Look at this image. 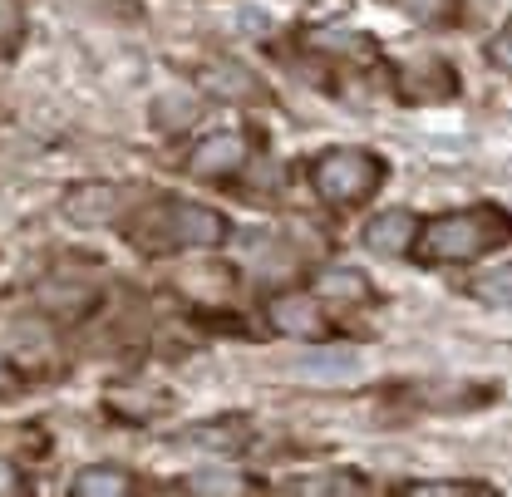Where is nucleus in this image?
<instances>
[{
    "label": "nucleus",
    "instance_id": "nucleus-1",
    "mask_svg": "<svg viewBox=\"0 0 512 497\" xmlns=\"http://www.w3.org/2000/svg\"><path fill=\"white\" fill-rule=\"evenodd\" d=\"M498 247H512V212L498 202H473L463 212H444V217L419 222L409 256L424 271H444V266H468V261H478Z\"/></svg>",
    "mask_w": 512,
    "mask_h": 497
},
{
    "label": "nucleus",
    "instance_id": "nucleus-2",
    "mask_svg": "<svg viewBox=\"0 0 512 497\" xmlns=\"http://www.w3.org/2000/svg\"><path fill=\"white\" fill-rule=\"evenodd\" d=\"M124 237L143 256H168V251L222 247L232 237V222H227V212L188 202V197H153V202H138L124 217Z\"/></svg>",
    "mask_w": 512,
    "mask_h": 497
},
{
    "label": "nucleus",
    "instance_id": "nucleus-3",
    "mask_svg": "<svg viewBox=\"0 0 512 497\" xmlns=\"http://www.w3.org/2000/svg\"><path fill=\"white\" fill-rule=\"evenodd\" d=\"M384 178H389V163L370 148H320L306 163V183L330 212L365 207L380 192Z\"/></svg>",
    "mask_w": 512,
    "mask_h": 497
},
{
    "label": "nucleus",
    "instance_id": "nucleus-4",
    "mask_svg": "<svg viewBox=\"0 0 512 497\" xmlns=\"http://www.w3.org/2000/svg\"><path fill=\"white\" fill-rule=\"evenodd\" d=\"M389 89H394L399 104L424 109V104H448V99H458L463 79H458V69L448 60H439V55H419V60H404V64L389 69Z\"/></svg>",
    "mask_w": 512,
    "mask_h": 497
},
{
    "label": "nucleus",
    "instance_id": "nucleus-5",
    "mask_svg": "<svg viewBox=\"0 0 512 497\" xmlns=\"http://www.w3.org/2000/svg\"><path fill=\"white\" fill-rule=\"evenodd\" d=\"M247 158H252V133L247 128H222V133H212L192 148L183 168L202 183H232L247 168Z\"/></svg>",
    "mask_w": 512,
    "mask_h": 497
},
{
    "label": "nucleus",
    "instance_id": "nucleus-6",
    "mask_svg": "<svg viewBox=\"0 0 512 497\" xmlns=\"http://www.w3.org/2000/svg\"><path fill=\"white\" fill-rule=\"evenodd\" d=\"M266 325H271L276 335H286V340H311V345L335 335V320L325 311V301H320V296H301V291L276 296V301L266 306Z\"/></svg>",
    "mask_w": 512,
    "mask_h": 497
},
{
    "label": "nucleus",
    "instance_id": "nucleus-7",
    "mask_svg": "<svg viewBox=\"0 0 512 497\" xmlns=\"http://www.w3.org/2000/svg\"><path fill=\"white\" fill-rule=\"evenodd\" d=\"M399 404L409 409H478L488 399H498V384H448V379H414L394 389Z\"/></svg>",
    "mask_w": 512,
    "mask_h": 497
},
{
    "label": "nucleus",
    "instance_id": "nucleus-8",
    "mask_svg": "<svg viewBox=\"0 0 512 497\" xmlns=\"http://www.w3.org/2000/svg\"><path fill=\"white\" fill-rule=\"evenodd\" d=\"M128 212V192L119 183H74L64 192V217L79 227H109Z\"/></svg>",
    "mask_w": 512,
    "mask_h": 497
},
{
    "label": "nucleus",
    "instance_id": "nucleus-9",
    "mask_svg": "<svg viewBox=\"0 0 512 497\" xmlns=\"http://www.w3.org/2000/svg\"><path fill=\"white\" fill-rule=\"evenodd\" d=\"M35 301L45 306L50 315H60V320H84V315L99 306V291L89 286V281H69V276H45L40 286H35Z\"/></svg>",
    "mask_w": 512,
    "mask_h": 497
},
{
    "label": "nucleus",
    "instance_id": "nucleus-10",
    "mask_svg": "<svg viewBox=\"0 0 512 497\" xmlns=\"http://www.w3.org/2000/svg\"><path fill=\"white\" fill-rule=\"evenodd\" d=\"M414 212L409 207H389V212H375L365 222V247L375 256H409V242H414Z\"/></svg>",
    "mask_w": 512,
    "mask_h": 497
},
{
    "label": "nucleus",
    "instance_id": "nucleus-11",
    "mask_svg": "<svg viewBox=\"0 0 512 497\" xmlns=\"http://www.w3.org/2000/svg\"><path fill=\"white\" fill-rule=\"evenodd\" d=\"M178 443L202 448V453H222V458H232V453H242V448L252 443V424H247V419H207V424L188 429Z\"/></svg>",
    "mask_w": 512,
    "mask_h": 497
},
{
    "label": "nucleus",
    "instance_id": "nucleus-12",
    "mask_svg": "<svg viewBox=\"0 0 512 497\" xmlns=\"http://www.w3.org/2000/svg\"><path fill=\"white\" fill-rule=\"evenodd\" d=\"M138 488H143V483H138L133 473H124V468H114V463L84 468V473L69 483L74 497H128V493H138Z\"/></svg>",
    "mask_w": 512,
    "mask_h": 497
},
{
    "label": "nucleus",
    "instance_id": "nucleus-13",
    "mask_svg": "<svg viewBox=\"0 0 512 497\" xmlns=\"http://www.w3.org/2000/svg\"><path fill=\"white\" fill-rule=\"evenodd\" d=\"M394 493H404V497H488V493H498L493 483H468V478H409V483H399Z\"/></svg>",
    "mask_w": 512,
    "mask_h": 497
},
{
    "label": "nucleus",
    "instance_id": "nucleus-14",
    "mask_svg": "<svg viewBox=\"0 0 512 497\" xmlns=\"http://www.w3.org/2000/svg\"><path fill=\"white\" fill-rule=\"evenodd\" d=\"M468 296L483 301V306H493V311H512V261L488 266L483 276H473L468 281Z\"/></svg>",
    "mask_w": 512,
    "mask_h": 497
},
{
    "label": "nucleus",
    "instance_id": "nucleus-15",
    "mask_svg": "<svg viewBox=\"0 0 512 497\" xmlns=\"http://www.w3.org/2000/svg\"><path fill=\"white\" fill-rule=\"evenodd\" d=\"M320 296H335V306H370L375 286L360 276V271H325L316 281Z\"/></svg>",
    "mask_w": 512,
    "mask_h": 497
},
{
    "label": "nucleus",
    "instance_id": "nucleus-16",
    "mask_svg": "<svg viewBox=\"0 0 512 497\" xmlns=\"http://www.w3.org/2000/svg\"><path fill=\"white\" fill-rule=\"evenodd\" d=\"M281 488L286 493H370V478H360V473H311V478H291Z\"/></svg>",
    "mask_w": 512,
    "mask_h": 497
},
{
    "label": "nucleus",
    "instance_id": "nucleus-17",
    "mask_svg": "<svg viewBox=\"0 0 512 497\" xmlns=\"http://www.w3.org/2000/svg\"><path fill=\"white\" fill-rule=\"evenodd\" d=\"M399 10H404L414 25H424V30L458 25V0H399Z\"/></svg>",
    "mask_w": 512,
    "mask_h": 497
},
{
    "label": "nucleus",
    "instance_id": "nucleus-18",
    "mask_svg": "<svg viewBox=\"0 0 512 497\" xmlns=\"http://www.w3.org/2000/svg\"><path fill=\"white\" fill-rule=\"evenodd\" d=\"M173 488H183V493H252L256 478H222V473H207V478H183V483H173Z\"/></svg>",
    "mask_w": 512,
    "mask_h": 497
},
{
    "label": "nucleus",
    "instance_id": "nucleus-19",
    "mask_svg": "<svg viewBox=\"0 0 512 497\" xmlns=\"http://www.w3.org/2000/svg\"><path fill=\"white\" fill-rule=\"evenodd\" d=\"M207 89H212V94H222V99H227V94H256V84L237 69V64H222L217 74H207Z\"/></svg>",
    "mask_w": 512,
    "mask_h": 497
},
{
    "label": "nucleus",
    "instance_id": "nucleus-20",
    "mask_svg": "<svg viewBox=\"0 0 512 497\" xmlns=\"http://www.w3.org/2000/svg\"><path fill=\"white\" fill-rule=\"evenodd\" d=\"M483 55H488V64H493V69L512 74V25L503 30V35H493V40L483 45Z\"/></svg>",
    "mask_w": 512,
    "mask_h": 497
},
{
    "label": "nucleus",
    "instance_id": "nucleus-21",
    "mask_svg": "<svg viewBox=\"0 0 512 497\" xmlns=\"http://www.w3.org/2000/svg\"><path fill=\"white\" fill-rule=\"evenodd\" d=\"M0 493L5 497H15V493H25V478H20V458H0Z\"/></svg>",
    "mask_w": 512,
    "mask_h": 497
},
{
    "label": "nucleus",
    "instance_id": "nucleus-22",
    "mask_svg": "<svg viewBox=\"0 0 512 497\" xmlns=\"http://www.w3.org/2000/svg\"><path fill=\"white\" fill-rule=\"evenodd\" d=\"M15 389H25V370H10V365L0 360V399L15 394Z\"/></svg>",
    "mask_w": 512,
    "mask_h": 497
}]
</instances>
